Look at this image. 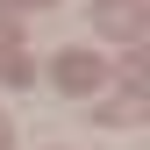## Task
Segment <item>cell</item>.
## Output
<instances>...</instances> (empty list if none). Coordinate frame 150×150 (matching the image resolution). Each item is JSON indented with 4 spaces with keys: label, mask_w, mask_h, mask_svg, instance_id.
<instances>
[{
    "label": "cell",
    "mask_w": 150,
    "mask_h": 150,
    "mask_svg": "<svg viewBox=\"0 0 150 150\" xmlns=\"http://www.w3.org/2000/svg\"><path fill=\"white\" fill-rule=\"evenodd\" d=\"M7 7H29V0H7ZM36 7H43V0H36Z\"/></svg>",
    "instance_id": "obj_5"
},
{
    "label": "cell",
    "mask_w": 150,
    "mask_h": 150,
    "mask_svg": "<svg viewBox=\"0 0 150 150\" xmlns=\"http://www.w3.org/2000/svg\"><path fill=\"white\" fill-rule=\"evenodd\" d=\"M93 122H143V93H107V100H93Z\"/></svg>",
    "instance_id": "obj_3"
},
{
    "label": "cell",
    "mask_w": 150,
    "mask_h": 150,
    "mask_svg": "<svg viewBox=\"0 0 150 150\" xmlns=\"http://www.w3.org/2000/svg\"><path fill=\"white\" fill-rule=\"evenodd\" d=\"M50 79H57V93H100L107 86V64L93 57V50H57V57H50Z\"/></svg>",
    "instance_id": "obj_1"
},
{
    "label": "cell",
    "mask_w": 150,
    "mask_h": 150,
    "mask_svg": "<svg viewBox=\"0 0 150 150\" xmlns=\"http://www.w3.org/2000/svg\"><path fill=\"white\" fill-rule=\"evenodd\" d=\"M0 150H14V129H7V115H0Z\"/></svg>",
    "instance_id": "obj_4"
},
{
    "label": "cell",
    "mask_w": 150,
    "mask_h": 150,
    "mask_svg": "<svg viewBox=\"0 0 150 150\" xmlns=\"http://www.w3.org/2000/svg\"><path fill=\"white\" fill-rule=\"evenodd\" d=\"M93 29L136 43V36H143V0H93Z\"/></svg>",
    "instance_id": "obj_2"
}]
</instances>
